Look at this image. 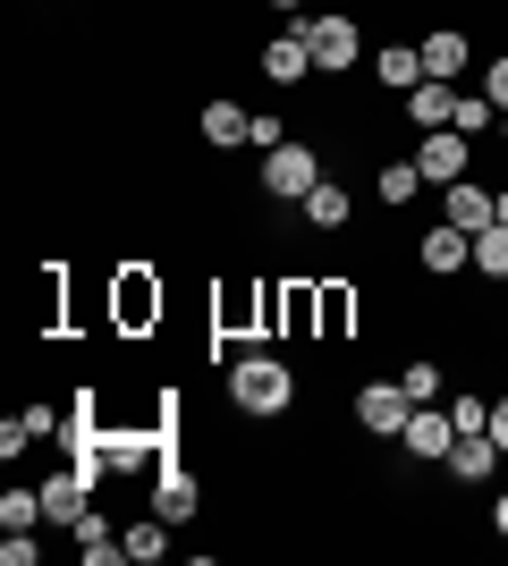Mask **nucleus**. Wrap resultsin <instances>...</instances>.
I'll use <instances>...</instances> for the list:
<instances>
[{
	"label": "nucleus",
	"instance_id": "dca6fc26",
	"mask_svg": "<svg viewBox=\"0 0 508 566\" xmlns=\"http://www.w3.org/2000/svg\"><path fill=\"white\" fill-rule=\"evenodd\" d=\"M500 440H491V431H458V449H449V465H440V473H449V482H491V473H500Z\"/></svg>",
	"mask_w": 508,
	"mask_h": 566
},
{
	"label": "nucleus",
	"instance_id": "c9c22d12",
	"mask_svg": "<svg viewBox=\"0 0 508 566\" xmlns=\"http://www.w3.org/2000/svg\"><path fill=\"white\" fill-rule=\"evenodd\" d=\"M491 195H500V229H508V187H491Z\"/></svg>",
	"mask_w": 508,
	"mask_h": 566
},
{
	"label": "nucleus",
	"instance_id": "e433bc0d",
	"mask_svg": "<svg viewBox=\"0 0 508 566\" xmlns=\"http://www.w3.org/2000/svg\"><path fill=\"white\" fill-rule=\"evenodd\" d=\"M491 144H508V111H500V136H491Z\"/></svg>",
	"mask_w": 508,
	"mask_h": 566
},
{
	"label": "nucleus",
	"instance_id": "412c9836",
	"mask_svg": "<svg viewBox=\"0 0 508 566\" xmlns=\"http://www.w3.org/2000/svg\"><path fill=\"white\" fill-rule=\"evenodd\" d=\"M449 127H458L466 144H491V136H500V102H491L484 85H475V94L458 85V118H449Z\"/></svg>",
	"mask_w": 508,
	"mask_h": 566
},
{
	"label": "nucleus",
	"instance_id": "f03ea898",
	"mask_svg": "<svg viewBox=\"0 0 508 566\" xmlns=\"http://www.w3.org/2000/svg\"><path fill=\"white\" fill-rule=\"evenodd\" d=\"M305 43H314V69L322 76H356V60H364V25H356V9H305Z\"/></svg>",
	"mask_w": 508,
	"mask_h": 566
},
{
	"label": "nucleus",
	"instance_id": "a211bd4d",
	"mask_svg": "<svg viewBox=\"0 0 508 566\" xmlns=\"http://www.w3.org/2000/svg\"><path fill=\"white\" fill-rule=\"evenodd\" d=\"M407 102V118H415V136H433V127H449L458 118V85H440V76H424L415 94H398Z\"/></svg>",
	"mask_w": 508,
	"mask_h": 566
},
{
	"label": "nucleus",
	"instance_id": "20e7f679",
	"mask_svg": "<svg viewBox=\"0 0 508 566\" xmlns=\"http://www.w3.org/2000/svg\"><path fill=\"white\" fill-rule=\"evenodd\" d=\"M322 178H331V169H322V153L305 136H289V144H271V153H263V203H305Z\"/></svg>",
	"mask_w": 508,
	"mask_h": 566
},
{
	"label": "nucleus",
	"instance_id": "6ab92c4d",
	"mask_svg": "<svg viewBox=\"0 0 508 566\" xmlns=\"http://www.w3.org/2000/svg\"><path fill=\"white\" fill-rule=\"evenodd\" d=\"M195 127H204V144H212V153H238V144H246V127H255V111H238L229 94H212Z\"/></svg>",
	"mask_w": 508,
	"mask_h": 566
},
{
	"label": "nucleus",
	"instance_id": "a878e982",
	"mask_svg": "<svg viewBox=\"0 0 508 566\" xmlns=\"http://www.w3.org/2000/svg\"><path fill=\"white\" fill-rule=\"evenodd\" d=\"M475 280H491V287H508V229L491 220L484 237H475Z\"/></svg>",
	"mask_w": 508,
	"mask_h": 566
},
{
	"label": "nucleus",
	"instance_id": "1a4fd4ad",
	"mask_svg": "<svg viewBox=\"0 0 508 566\" xmlns=\"http://www.w3.org/2000/svg\"><path fill=\"white\" fill-rule=\"evenodd\" d=\"M153 516H169V524H195V516H204V482H195L178 457L153 465Z\"/></svg>",
	"mask_w": 508,
	"mask_h": 566
},
{
	"label": "nucleus",
	"instance_id": "4468645a",
	"mask_svg": "<svg viewBox=\"0 0 508 566\" xmlns=\"http://www.w3.org/2000/svg\"><path fill=\"white\" fill-rule=\"evenodd\" d=\"M466 69H475V34H466V25H433V34H424V76L458 85Z\"/></svg>",
	"mask_w": 508,
	"mask_h": 566
},
{
	"label": "nucleus",
	"instance_id": "c85d7f7f",
	"mask_svg": "<svg viewBox=\"0 0 508 566\" xmlns=\"http://www.w3.org/2000/svg\"><path fill=\"white\" fill-rule=\"evenodd\" d=\"M43 558V542H34V533H9V542H0V566H34Z\"/></svg>",
	"mask_w": 508,
	"mask_h": 566
},
{
	"label": "nucleus",
	"instance_id": "aec40b11",
	"mask_svg": "<svg viewBox=\"0 0 508 566\" xmlns=\"http://www.w3.org/2000/svg\"><path fill=\"white\" fill-rule=\"evenodd\" d=\"M297 212H305V229H322V237H339L348 229V220H356V195L339 187V178H322L314 195H305V203H297Z\"/></svg>",
	"mask_w": 508,
	"mask_h": 566
},
{
	"label": "nucleus",
	"instance_id": "9d476101",
	"mask_svg": "<svg viewBox=\"0 0 508 566\" xmlns=\"http://www.w3.org/2000/svg\"><path fill=\"white\" fill-rule=\"evenodd\" d=\"M255 69L271 76V85H305V76H322L314 69V43H305V25L289 18V34H271L263 51H255Z\"/></svg>",
	"mask_w": 508,
	"mask_h": 566
},
{
	"label": "nucleus",
	"instance_id": "b1692460",
	"mask_svg": "<svg viewBox=\"0 0 508 566\" xmlns=\"http://www.w3.org/2000/svg\"><path fill=\"white\" fill-rule=\"evenodd\" d=\"M0 533H43V482L34 491H0Z\"/></svg>",
	"mask_w": 508,
	"mask_h": 566
},
{
	"label": "nucleus",
	"instance_id": "9b49d317",
	"mask_svg": "<svg viewBox=\"0 0 508 566\" xmlns=\"http://www.w3.org/2000/svg\"><path fill=\"white\" fill-rule=\"evenodd\" d=\"M314 338L322 347L356 338V280H314Z\"/></svg>",
	"mask_w": 508,
	"mask_h": 566
},
{
	"label": "nucleus",
	"instance_id": "ddd939ff",
	"mask_svg": "<svg viewBox=\"0 0 508 566\" xmlns=\"http://www.w3.org/2000/svg\"><path fill=\"white\" fill-rule=\"evenodd\" d=\"M440 220H449V229H466V237H484L491 220H500V195L475 187V178H458V187H440Z\"/></svg>",
	"mask_w": 508,
	"mask_h": 566
},
{
	"label": "nucleus",
	"instance_id": "423d86ee",
	"mask_svg": "<svg viewBox=\"0 0 508 566\" xmlns=\"http://www.w3.org/2000/svg\"><path fill=\"white\" fill-rule=\"evenodd\" d=\"M415 415V398L398 389V373L390 380H356V431H373V440H398Z\"/></svg>",
	"mask_w": 508,
	"mask_h": 566
},
{
	"label": "nucleus",
	"instance_id": "2f4dec72",
	"mask_svg": "<svg viewBox=\"0 0 508 566\" xmlns=\"http://www.w3.org/2000/svg\"><path fill=\"white\" fill-rule=\"evenodd\" d=\"M484 94H491V102H500V111H508V51H500V60H491V69H484Z\"/></svg>",
	"mask_w": 508,
	"mask_h": 566
},
{
	"label": "nucleus",
	"instance_id": "f257e3e1",
	"mask_svg": "<svg viewBox=\"0 0 508 566\" xmlns=\"http://www.w3.org/2000/svg\"><path fill=\"white\" fill-rule=\"evenodd\" d=\"M220 389H229V406H238L246 423H280V415L305 398L297 364H289V355H271V347H238V355H229V380H220Z\"/></svg>",
	"mask_w": 508,
	"mask_h": 566
},
{
	"label": "nucleus",
	"instance_id": "bb28decb",
	"mask_svg": "<svg viewBox=\"0 0 508 566\" xmlns=\"http://www.w3.org/2000/svg\"><path fill=\"white\" fill-rule=\"evenodd\" d=\"M246 144H255V153H271V144H289V118H280V111H255V127H246Z\"/></svg>",
	"mask_w": 508,
	"mask_h": 566
},
{
	"label": "nucleus",
	"instance_id": "f8f14e48",
	"mask_svg": "<svg viewBox=\"0 0 508 566\" xmlns=\"http://www.w3.org/2000/svg\"><path fill=\"white\" fill-rule=\"evenodd\" d=\"M94 491H102V482H94L85 465H69V473H43V524H60V533H69V524L85 516V507H94Z\"/></svg>",
	"mask_w": 508,
	"mask_h": 566
},
{
	"label": "nucleus",
	"instance_id": "5701e85b",
	"mask_svg": "<svg viewBox=\"0 0 508 566\" xmlns=\"http://www.w3.org/2000/svg\"><path fill=\"white\" fill-rule=\"evenodd\" d=\"M169 533H178L169 516H136V524H120V542H127V558H136V566L169 558Z\"/></svg>",
	"mask_w": 508,
	"mask_h": 566
},
{
	"label": "nucleus",
	"instance_id": "cd10ccee",
	"mask_svg": "<svg viewBox=\"0 0 508 566\" xmlns=\"http://www.w3.org/2000/svg\"><path fill=\"white\" fill-rule=\"evenodd\" d=\"M449 423L458 431H491V398H449Z\"/></svg>",
	"mask_w": 508,
	"mask_h": 566
},
{
	"label": "nucleus",
	"instance_id": "4be33fe9",
	"mask_svg": "<svg viewBox=\"0 0 508 566\" xmlns=\"http://www.w3.org/2000/svg\"><path fill=\"white\" fill-rule=\"evenodd\" d=\"M415 195H424V169H415V161H382V169H373V203H390V212H407Z\"/></svg>",
	"mask_w": 508,
	"mask_h": 566
},
{
	"label": "nucleus",
	"instance_id": "0eeeda50",
	"mask_svg": "<svg viewBox=\"0 0 508 566\" xmlns=\"http://www.w3.org/2000/svg\"><path fill=\"white\" fill-rule=\"evenodd\" d=\"M415 169H424V187H458V178H475V144L458 127H433L415 144Z\"/></svg>",
	"mask_w": 508,
	"mask_h": 566
},
{
	"label": "nucleus",
	"instance_id": "473e14b6",
	"mask_svg": "<svg viewBox=\"0 0 508 566\" xmlns=\"http://www.w3.org/2000/svg\"><path fill=\"white\" fill-rule=\"evenodd\" d=\"M491 440L508 449V398H491Z\"/></svg>",
	"mask_w": 508,
	"mask_h": 566
},
{
	"label": "nucleus",
	"instance_id": "393cba45",
	"mask_svg": "<svg viewBox=\"0 0 508 566\" xmlns=\"http://www.w3.org/2000/svg\"><path fill=\"white\" fill-rule=\"evenodd\" d=\"M440 380H449V373H440L433 355H407V364H398V389H407L415 406H440Z\"/></svg>",
	"mask_w": 508,
	"mask_h": 566
},
{
	"label": "nucleus",
	"instance_id": "39448f33",
	"mask_svg": "<svg viewBox=\"0 0 508 566\" xmlns=\"http://www.w3.org/2000/svg\"><path fill=\"white\" fill-rule=\"evenodd\" d=\"M449 449H458V423H449V406H415L407 431H398V457H407L415 473H440V465H449Z\"/></svg>",
	"mask_w": 508,
	"mask_h": 566
},
{
	"label": "nucleus",
	"instance_id": "7c9ffc66",
	"mask_svg": "<svg viewBox=\"0 0 508 566\" xmlns=\"http://www.w3.org/2000/svg\"><path fill=\"white\" fill-rule=\"evenodd\" d=\"M18 415H25V431H34V440H51V431H69L60 415H51V406H18Z\"/></svg>",
	"mask_w": 508,
	"mask_h": 566
},
{
	"label": "nucleus",
	"instance_id": "f704fd0d",
	"mask_svg": "<svg viewBox=\"0 0 508 566\" xmlns=\"http://www.w3.org/2000/svg\"><path fill=\"white\" fill-rule=\"evenodd\" d=\"M263 9H280V18H305V9H314V0H263Z\"/></svg>",
	"mask_w": 508,
	"mask_h": 566
},
{
	"label": "nucleus",
	"instance_id": "2eb2a0df",
	"mask_svg": "<svg viewBox=\"0 0 508 566\" xmlns=\"http://www.w3.org/2000/svg\"><path fill=\"white\" fill-rule=\"evenodd\" d=\"M69 542H76V566H111V558H127V542H120V524L102 516V507H85V516L69 524Z\"/></svg>",
	"mask_w": 508,
	"mask_h": 566
},
{
	"label": "nucleus",
	"instance_id": "72a5a7b5",
	"mask_svg": "<svg viewBox=\"0 0 508 566\" xmlns=\"http://www.w3.org/2000/svg\"><path fill=\"white\" fill-rule=\"evenodd\" d=\"M491 533H500V542H508V491L491 499Z\"/></svg>",
	"mask_w": 508,
	"mask_h": 566
},
{
	"label": "nucleus",
	"instance_id": "f3484780",
	"mask_svg": "<svg viewBox=\"0 0 508 566\" xmlns=\"http://www.w3.org/2000/svg\"><path fill=\"white\" fill-rule=\"evenodd\" d=\"M373 85L382 94H415L424 85V43H382L373 51Z\"/></svg>",
	"mask_w": 508,
	"mask_h": 566
},
{
	"label": "nucleus",
	"instance_id": "6e6552de",
	"mask_svg": "<svg viewBox=\"0 0 508 566\" xmlns=\"http://www.w3.org/2000/svg\"><path fill=\"white\" fill-rule=\"evenodd\" d=\"M415 271H424V280H466V271H475V237L449 229V220H433L424 245H415Z\"/></svg>",
	"mask_w": 508,
	"mask_h": 566
},
{
	"label": "nucleus",
	"instance_id": "7ed1b4c3",
	"mask_svg": "<svg viewBox=\"0 0 508 566\" xmlns=\"http://www.w3.org/2000/svg\"><path fill=\"white\" fill-rule=\"evenodd\" d=\"M162 271H145V262H127L120 280H111V331L120 338H145V331H162Z\"/></svg>",
	"mask_w": 508,
	"mask_h": 566
},
{
	"label": "nucleus",
	"instance_id": "c756f323",
	"mask_svg": "<svg viewBox=\"0 0 508 566\" xmlns=\"http://www.w3.org/2000/svg\"><path fill=\"white\" fill-rule=\"evenodd\" d=\"M34 449V431H25V415H9V423H0V457H25Z\"/></svg>",
	"mask_w": 508,
	"mask_h": 566
}]
</instances>
